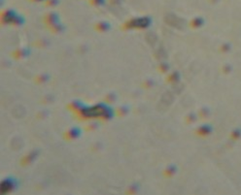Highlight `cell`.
Returning <instances> with one entry per match:
<instances>
[{"label": "cell", "instance_id": "cell-5", "mask_svg": "<svg viewBox=\"0 0 241 195\" xmlns=\"http://www.w3.org/2000/svg\"><path fill=\"white\" fill-rule=\"evenodd\" d=\"M37 1H41V0H37Z\"/></svg>", "mask_w": 241, "mask_h": 195}, {"label": "cell", "instance_id": "cell-2", "mask_svg": "<svg viewBox=\"0 0 241 195\" xmlns=\"http://www.w3.org/2000/svg\"><path fill=\"white\" fill-rule=\"evenodd\" d=\"M150 24V19L148 18L135 19L131 21L129 24V27H146Z\"/></svg>", "mask_w": 241, "mask_h": 195}, {"label": "cell", "instance_id": "cell-3", "mask_svg": "<svg viewBox=\"0 0 241 195\" xmlns=\"http://www.w3.org/2000/svg\"><path fill=\"white\" fill-rule=\"evenodd\" d=\"M12 187H13V183L10 182V181H5L1 184V190H2V192H7Z\"/></svg>", "mask_w": 241, "mask_h": 195}, {"label": "cell", "instance_id": "cell-1", "mask_svg": "<svg viewBox=\"0 0 241 195\" xmlns=\"http://www.w3.org/2000/svg\"><path fill=\"white\" fill-rule=\"evenodd\" d=\"M107 112H108V109L104 106V105H96V106L85 109L83 111V114H84V116H86V117L96 118V117H100V116H105Z\"/></svg>", "mask_w": 241, "mask_h": 195}, {"label": "cell", "instance_id": "cell-4", "mask_svg": "<svg viewBox=\"0 0 241 195\" xmlns=\"http://www.w3.org/2000/svg\"><path fill=\"white\" fill-rule=\"evenodd\" d=\"M103 0H93V3L95 4H101Z\"/></svg>", "mask_w": 241, "mask_h": 195}]
</instances>
